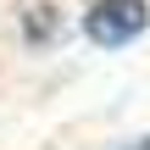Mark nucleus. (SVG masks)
Wrapping results in <instances>:
<instances>
[{
	"label": "nucleus",
	"instance_id": "2",
	"mask_svg": "<svg viewBox=\"0 0 150 150\" xmlns=\"http://www.w3.org/2000/svg\"><path fill=\"white\" fill-rule=\"evenodd\" d=\"M122 150H150V134H145V139H134V145H122Z\"/></svg>",
	"mask_w": 150,
	"mask_h": 150
},
{
	"label": "nucleus",
	"instance_id": "1",
	"mask_svg": "<svg viewBox=\"0 0 150 150\" xmlns=\"http://www.w3.org/2000/svg\"><path fill=\"white\" fill-rule=\"evenodd\" d=\"M150 28L145 0H95L83 11V33L100 45V50H117V45H134L139 33Z\"/></svg>",
	"mask_w": 150,
	"mask_h": 150
}]
</instances>
